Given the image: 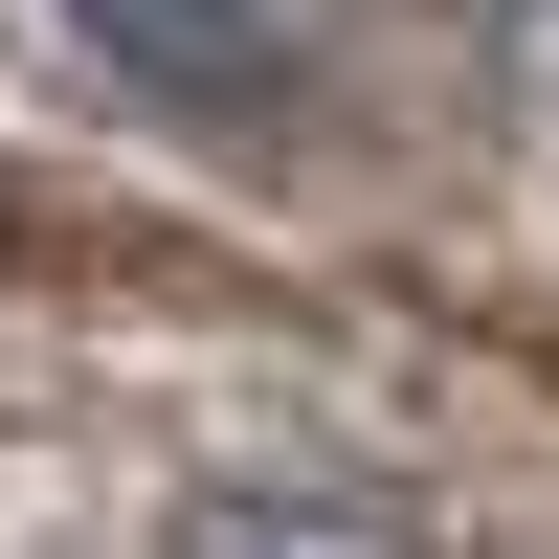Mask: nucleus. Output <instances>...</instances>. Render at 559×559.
Wrapping results in <instances>:
<instances>
[{
	"mask_svg": "<svg viewBox=\"0 0 559 559\" xmlns=\"http://www.w3.org/2000/svg\"><path fill=\"white\" fill-rule=\"evenodd\" d=\"M90 68H134L157 112H292V45L247 23V0H68Z\"/></svg>",
	"mask_w": 559,
	"mask_h": 559,
	"instance_id": "nucleus-2",
	"label": "nucleus"
},
{
	"mask_svg": "<svg viewBox=\"0 0 559 559\" xmlns=\"http://www.w3.org/2000/svg\"><path fill=\"white\" fill-rule=\"evenodd\" d=\"M157 559H426V515L381 471H202L157 515Z\"/></svg>",
	"mask_w": 559,
	"mask_h": 559,
	"instance_id": "nucleus-1",
	"label": "nucleus"
}]
</instances>
